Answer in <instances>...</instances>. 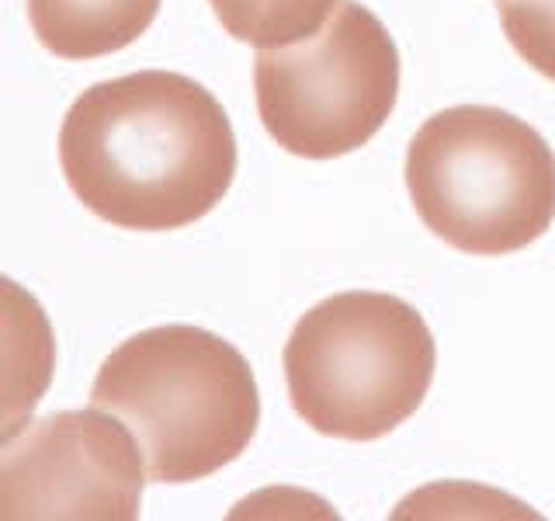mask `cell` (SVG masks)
Instances as JSON below:
<instances>
[{
    "mask_svg": "<svg viewBox=\"0 0 555 521\" xmlns=\"http://www.w3.org/2000/svg\"><path fill=\"white\" fill-rule=\"evenodd\" d=\"M60 164L98 219L139 233L184 230L230 191L236 136L208 87L139 69L87 87L69 104Z\"/></svg>",
    "mask_w": 555,
    "mask_h": 521,
    "instance_id": "cell-1",
    "label": "cell"
},
{
    "mask_svg": "<svg viewBox=\"0 0 555 521\" xmlns=\"http://www.w3.org/2000/svg\"><path fill=\"white\" fill-rule=\"evenodd\" d=\"M91 407L126 424L153 483H191L240 459L257 434L250 361L202 327L167 323L118 344L98 369Z\"/></svg>",
    "mask_w": 555,
    "mask_h": 521,
    "instance_id": "cell-2",
    "label": "cell"
},
{
    "mask_svg": "<svg viewBox=\"0 0 555 521\" xmlns=\"http://www.w3.org/2000/svg\"><path fill=\"white\" fill-rule=\"evenodd\" d=\"M416 216L473 257L525 251L555 219V153L525 118L490 104L430 115L406 150Z\"/></svg>",
    "mask_w": 555,
    "mask_h": 521,
    "instance_id": "cell-3",
    "label": "cell"
},
{
    "mask_svg": "<svg viewBox=\"0 0 555 521\" xmlns=\"http://www.w3.org/2000/svg\"><path fill=\"white\" fill-rule=\"evenodd\" d=\"M438 347L424 317L386 292H340L302 313L285 379L302 421L344 442H375L421 410Z\"/></svg>",
    "mask_w": 555,
    "mask_h": 521,
    "instance_id": "cell-4",
    "label": "cell"
},
{
    "mask_svg": "<svg viewBox=\"0 0 555 521\" xmlns=\"http://www.w3.org/2000/svg\"><path fill=\"white\" fill-rule=\"evenodd\" d=\"M254 91L278 147L306 161H334L386 126L399 94V52L369 8L340 0L317 35L260 49Z\"/></svg>",
    "mask_w": 555,
    "mask_h": 521,
    "instance_id": "cell-5",
    "label": "cell"
},
{
    "mask_svg": "<svg viewBox=\"0 0 555 521\" xmlns=\"http://www.w3.org/2000/svg\"><path fill=\"white\" fill-rule=\"evenodd\" d=\"M143 448L101 407L63 410L4 439L0 518L132 521L143 500Z\"/></svg>",
    "mask_w": 555,
    "mask_h": 521,
    "instance_id": "cell-6",
    "label": "cell"
},
{
    "mask_svg": "<svg viewBox=\"0 0 555 521\" xmlns=\"http://www.w3.org/2000/svg\"><path fill=\"white\" fill-rule=\"evenodd\" d=\"M160 0H28L35 39L60 60H98L132 46Z\"/></svg>",
    "mask_w": 555,
    "mask_h": 521,
    "instance_id": "cell-7",
    "label": "cell"
},
{
    "mask_svg": "<svg viewBox=\"0 0 555 521\" xmlns=\"http://www.w3.org/2000/svg\"><path fill=\"white\" fill-rule=\"evenodd\" d=\"M219 25L240 42L282 49L317 35L340 0H208Z\"/></svg>",
    "mask_w": 555,
    "mask_h": 521,
    "instance_id": "cell-8",
    "label": "cell"
},
{
    "mask_svg": "<svg viewBox=\"0 0 555 521\" xmlns=\"http://www.w3.org/2000/svg\"><path fill=\"white\" fill-rule=\"evenodd\" d=\"M496 11L517 56L555 80V0H496Z\"/></svg>",
    "mask_w": 555,
    "mask_h": 521,
    "instance_id": "cell-9",
    "label": "cell"
}]
</instances>
